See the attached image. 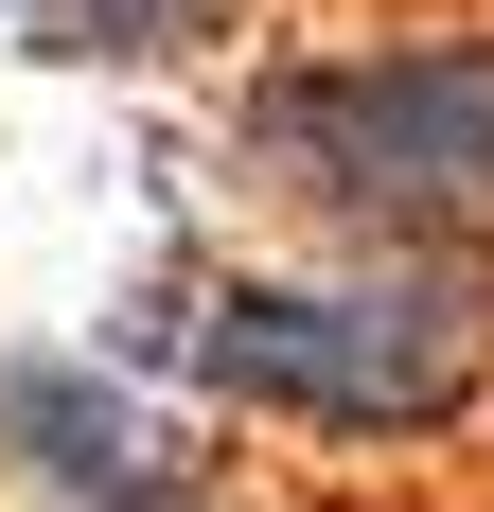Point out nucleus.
<instances>
[{"mask_svg":"<svg viewBox=\"0 0 494 512\" xmlns=\"http://www.w3.org/2000/svg\"><path fill=\"white\" fill-rule=\"evenodd\" d=\"M212 424L318 460H459L494 442V265L477 248H353V230H230L124 283L106 318Z\"/></svg>","mask_w":494,"mask_h":512,"instance_id":"obj_1","label":"nucleus"},{"mask_svg":"<svg viewBox=\"0 0 494 512\" xmlns=\"http://www.w3.org/2000/svg\"><path fill=\"white\" fill-rule=\"evenodd\" d=\"M230 424L124 336H0V512H212Z\"/></svg>","mask_w":494,"mask_h":512,"instance_id":"obj_3","label":"nucleus"},{"mask_svg":"<svg viewBox=\"0 0 494 512\" xmlns=\"http://www.w3.org/2000/svg\"><path fill=\"white\" fill-rule=\"evenodd\" d=\"M247 36H265V0H0V53H36V71H124V89L230 71Z\"/></svg>","mask_w":494,"mask_h":512,"instance_id":"obj_4","label":"nucleus"},{"mask_svg":"<svg viewBox=\"0 0 494 512\" xmlns=\"http://www.w3.org/2000/svg\"><path fill=\"white\" fill-rule=\"evenodd\" d=\"M195 177L247 230H353V248H477L494 265V18L230 53Z\"/></svg>","mask_w":494,"mask_h":512,"instance_id":"obj_2","label":"nucleus"}]
</instances>
